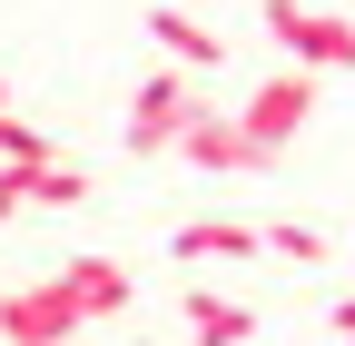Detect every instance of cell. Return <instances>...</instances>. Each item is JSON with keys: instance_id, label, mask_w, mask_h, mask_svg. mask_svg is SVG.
<instances>
[{"instance_id": "obj_7", "label": "cell", "mask_w": 355, "mask_h": 346, "mask_svg": "<svg viewBox=\"0 0 355 346\" xmlns=\"http://www.w3.org/2000/svg\"><path fill=\"white\" fill-rule=\"evenodd\" d=\"M178 317H188V346H247V336H257V307L227 297V287H188Z\"/></svg>"}, {"instance_id": "obj_3", "label": "cell", "mask_w": 355, "mask_h": 346, "mask_svg": "<svg viewBox=\"0 0 355 346\" xmlns=\"http://www.w3.org/2000/svg\"><path fill=\"white\" fill-rule=\"evenodd\" d=\"M266 40L296 60V69H355V20L345 10H306V0H266Z\"/></svg>"}, {"instance_id": "obj_1", "label": "cell", "mask_w": 355, "mask_h": 346, "mask_svg": "<svg viewBox=\"0 0 355 346\" xmlns=\"http://www.w3.org/2000/svg\"><path fill=\"white\" fill-rule=\"evenodd\" d=\"M128 307V267L119 257H69V267L30 277V287H0V346H69L99 317Z\"/></svg>"}, {"instance_id": "obj_15", "label": "cell", "mask_w": 355, "mask_h": 346, "mask_svg": "<svg viewBox=\"0 0 355 346\" xmlns=\"http://www.w3.org/2000/svg\"><path fill=\"white\" fill-rule=\"evenodd\" d=\"M69 346H89V336H69Z\"/></svg>"}, {"instance_id": "obj_9", "label": "cell", "mask_w": 355, "mask_h": 346, "mask_svg": "<svg viewBox=\"0 0 355 346\" xmlns=\"http://www.w3.org/2000/svg\"><path fill=\"white\" fill-rule=\"evenodd\" d=\"M20 188H30V208H89V168L79 158H40V168H20Z\"/></svg>"}, {"instance_id": "obj_14", "label": "cell", "mask_w": 355, "mask_h": 346, "mask_svg": "<svg viewBox=\"0 0 355 346\" xmlns=\"http://www.w3.org/2000/svg\"><path fill=\"white\" fill-rule=\"evenodd\" d=\"M0 109H10V79H0Z\"/></svg>"}, {"instance_id": "obj_8", "label": "cell", "mask_w": 355, "mask_h": 346, "mask_svg": "<svg viewBox=\"0 0 355 346\" xmlns=\"http://www.w3.org/2000/svg\"><path fill=\"white\" fill-rule=\"evenodd\" d=\"M168 247L188 257V267H217V257H227V267H237V257H266V238H257L247 218H188Z\"/></svg>"}, {"instance_id": "obj_4", "label": "cell", "mask_w": 355, "mask_h": 346, "mask_svg": "<svg viewBox=\"0 0 355 346\" xmlns=\"http://www.w3.org/2000/svg\"><path fill=\"white\" fill-rule=\"evenodd\" d=\"M188 119H198V90H188V69H148V79H139V99H128V129H119V139L139 149V158H168Z\"/></svg>"}, {"instance_id": "obj_12", "label": "cell", "mask_w": 355, "mask_h": 346, "mask_svg": "<svg viewBox=\"0 0 355 346\" xmlns=\"http://www.w3.org/2000/svg\"><path fill=\"white\" fill-rule=\"evenodd\" d=\"M20 208H30V188H20V168H0V228L20 218Z\"/></svg>"}, {"instance_id": "obj_10", "label": "cell", "mask_w": 355, "mask_h": 346, "mask_svg": "<svg viewBox=\"0 0 355 346\" xmlns=\"http://www.w3.org/2000/svg\"><path fill=\"white\" fill-rule=\"evenodd\" d=\"M257 238H266V257H286V267H326V257H336L326 228H306V218H266Z\"/></svg>"}, {"instance_id": "obj_13", "label": "cell", "mask_w": 355, "mask_h": 346, "mask_svg": "<svg viewBox=\"0 0 355 346\" xmlns=\"http://www.w3.org/2000/svg\"><path fill=\"white\" fill-rule=\"evenodd\" d=\"M336 336H345V346H355V297H345V307H336Z\"/></svg>"}, {"instance_id": "obj_6", "label": "cell", "mask_w": 355, "mask_h": 346, "mask_svg": "<svg viewBox=\"0 0 355 346\" xmlns=\"http://www.w3.org/2000/svg\"><path fill=\"white\" fill-rule=\"evenodd\" d=\"M148 40H158L178 69H227V30H207L188 0H158V10H148Z\"/></svg>"}, {"instance_id": "obj_5", "label": "cell", "mask_w": 355, "mask_h": 346, "mask_svg": "<svg viewBox=\"0 0 355 346\" xmlns=\"http://www.w3.org/2000/svg\"><path fill=\"white\" fill-rule=\"evenodd\" d=\"M168 158H188V168H207V179H247V168H266V149L237 129V109H207L198 99V119L178 129V149Z\"/></svg>"}, {"instance_id": "obj_2", "label": "cell", "mask_w": 355, "mask_h": 346, "mask_svg": "<svg viewBox=\"0 0 355 346\" xmlns=\"http://www.w3.org/2000/svg\"><path fill=\"white\" fill-rule=\"evenodd\" d=\"M306 119H316V69H296V60H286V69H266L257 90L237 99V129H247L266 158H277L286 139H306Z\"/></svg>"}, {"instance_id": "obj_11", "label": "cell", "mask_w": 355, "mask_h": 346, "mask_svg": "<svg viewBox=\"0 0 355 346\" xmlns=\"http://www.w3.org/2000/svg\"><path fill=\"white\" fill-rule=\"evenodd\" d=\"M40 158H60V149H50V129H30V119L0 109V168H40Z\"/></svg>"}]
</instances>
